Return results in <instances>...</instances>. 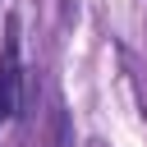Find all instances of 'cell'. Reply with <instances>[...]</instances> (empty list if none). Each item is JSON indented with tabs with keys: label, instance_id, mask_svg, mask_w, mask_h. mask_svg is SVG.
<instances>
[{
	"label": "cell",
	"instance_id": "cell-2",
	"mask_svg": "<svg viewBox=\"0 0 147 147\" xmlns=\"http://www.w3.org/2000/svg\"><path fill=\"white\" fill-rule=\"evenodd\" d=\"M0 119H5V115H0Z\"/></svg>",
	"mask_w": 147,
	"mask_h": 147
},
{
	"label": "cell",
	"instance_id": "cell-1",
	"mask_svg": "<svg viewBox=\"0 0 147 147\" xmlns=\"http://www.w3.org/2000/svg\"><path fill=\"white\" fill-rule=\"evenodd\" d=\"M23 101V64H18V23L9 18L5 28V46H0V115H18Z\"/></svg>",
	"mask_w": 147,
	"mask_h": 147
}]
</instances>
